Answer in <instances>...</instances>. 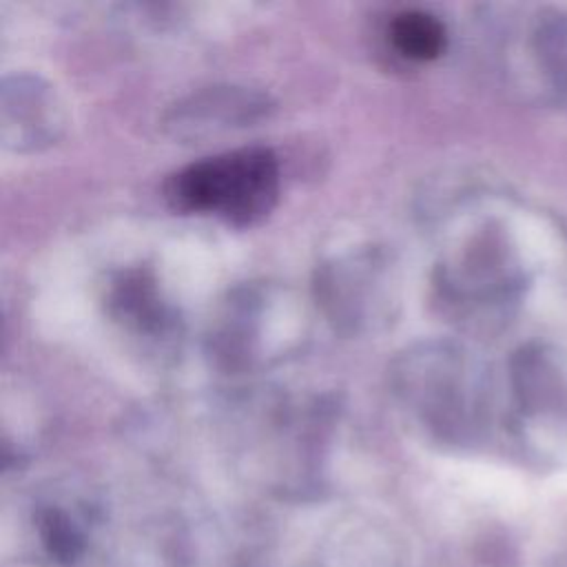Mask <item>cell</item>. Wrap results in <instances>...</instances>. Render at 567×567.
Listing matches in <instances>:
<instances>
[{"mask_svg":"<svg viewBox=\"0 0 567 567\" xmlns=\"http://www.w3.org/2000/svg\"><path fill=\"white\" fill-rule=\"evenodd\" d=\"M512 385L520 416H567V379L547 352L523 350L512 365Z\"/></svg>","mask_w":567,"mask_h":567,"instance_id":"ba28073f","label":"cell"},{"mask_svg":"<svg viewBox=\"0 0 567 567\" xmlns=\"http://www.w3.org/2000/svg\"><path fill=\"white\" fill-rule=\"evenodd\" d=\"M525 66L538 80V89L567 100V16L540 13L518 44Z\"/></svg>","mask_w":567,"mask_h":567,"instance_id":"9c48e42d","label":"cell"},{"mask_svg":"<svg viewBox=\"0 0 567 567\" xmlns=\"http://www.w3.org/2000/svg\"><path fill=\"white\" fill-rule=\"evenodd\" d=\"M315 297L328 321L343 332L383 326L396 303L390 257L377 248H357L328 259L317 270Z\"/></svg>","mask_w":567,"mask_h":567,"instance_id":"277c9868","label":"cell"},{"mask_svg":"<svg viewBox=\"0 0 567 567\" xmlns=\"http://www.w3.org/2000/svg\"><path fill=\"white\" fill-rule=\"evenodd\" d=\"M38 527L47 551L60 563H73L82 549V534L60 507H47L38 516Z\"/></svg>","mask_w":567,"mask_h":567,"instance_id":"8fae6325","label":"cell"},{"mask_svg":"<svg viewBox=\"0 0 567 567\" xmlns=\"http://www.w3.org/2000/svg\"><path fill=\"white\" fill-rule=\"evenodd\" d=\"M268 93L244 84H215L175 102L164 115V131L179 142H202L268 120Z\"/></svg>","mask_w":567,"mask_h":567,"instance_id":"5b68a950","label":"cell"},{"mask_svg":"<svg viewBox=\"0 0 567 567\" xmlns=\"http://www.w3.org/2000/svg\"><path fill=\"white\" fill-rule=\"evenodd\" d=\"M390 385L403 414L443 443H472L487 427V372L458 343L405 348L392 363Z\"/></svg>","mask_w":567,"mask_h":567,"instance_id":"6da1fadb","label":"cell"},{"mask_svg":"<svg viewBox=\"0 0 567 567\" xmlns=\"http://www.w3.org/2000/svg\"><path fill=\"white\" fill-rule=\"evenodd\" d=\"M109 317L135 339L166 346L177 334V317L164 301L157 279L148 268H124L106 284Z\"/></svg>","mask_w":567,"mask_h":567,"instance_id":"52a82bcc","label":"cell"},{"mask_svg":"<svg viewBox=\"0 0 567 567\" xmlns=\"http://www.w3.org/2000/svg\"><path fill=\"white\" fill-rule=\"evenodd\" d=\"M64 126V102L51 82L33 73L4 75L0 86V140L7 151H44L60 140Z\"/></svg>","mask_w":567,"mask_h":567,"instance_id":"8992f818","label":"cell"},{"mask_svg":"<svg viewBox=\"0 0 567 567\" xmlns=\"http://www.w3.org/2000/svg\"><path fill=\"white\" fill-rule=\"evenodd\" d=\"M523 281V266L507 237L483 226L439 264L434 286L452 319L483 326L507 312Z\"/></svg>","mask_w":567,"mask_h":567,"instance_id":"3957f363","label":"cell"},{"mask_svg":"<svg viewBox=\"0 0 567 567\" xmlns=\"http://www.w3.org/2000/svg\"><path fill=\"white\" fill-rule=\"evenodd\" d=\"M279 188L277 155L266 146H241L175 171L164 195L177 213L213 215L228 226L250 228L272 213Z\"/></svg>","mask_w":567,"mask_h":567,"instance_id":"7a4b0ae2","label":"cell"},{"mask_svg":"<svg viewBox=\"0 0 567 567\" xmlns=\"http://www.w3.org/2000/svg\"><path fill=\"white\" fill-rule=\"evenodd\" d=\"M388 42L403 60L432 62L447 47V29L430 11L403 9L388 22Z\"/></svg>","mask_w":567,"mask_h":567,"instance_id":"30bf717a","label":"cell"}]
</instances>
